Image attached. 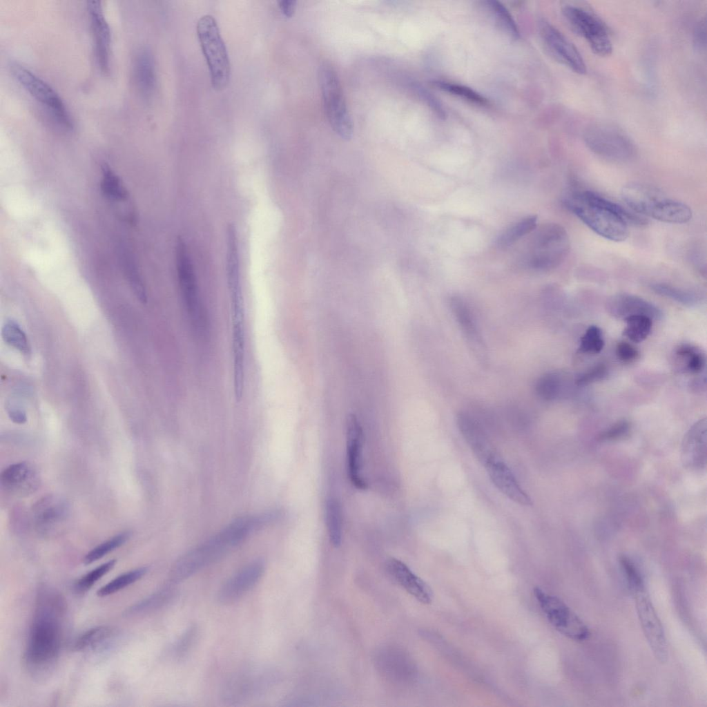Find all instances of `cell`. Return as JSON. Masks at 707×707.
I'll return each instance as SVG.
<instances>
[{"mask_svg": "<svg viewBox=\"0 0 707 707\" xmlns=\"http://www.w3.org/2000/svg\"><path fill=\"white\" fill-rule=\"evenodd\" d=\"M65 610V601L58 592L48 587L40 588L23 655L24 664L31 673L48 672L57 661Z\"/></svg>", "mask_w": 707, "mask_h": 707, "instance_id": "1", "label": "cell"}, {"mask_svg": "<svg viewBox=\"0 0 707 707\" xmlns=\"http://www.w3.org/2000/svg\"><path fill=\"white\" fill-rule=\"evenodd\" d=\"M563 203L590 229L606 239L624 241L628 236V224L641 226L644 217L629 211L617 203L591 191H574Z\"/></svg>", "mask_w": 707, "mask_h": 707, "instance_id": "2", "label": "cell"}, {"mask_svg": "<svg viewBox=\"0 0 707 707\" xmlns=\"http://www.w3.org/2000/svg\"><path fill=\"white\" fill-rule=\"evenodd\" d=\"M532 233L523 257L525 265L539 271L558 267L570 250V239L564 227L550 222L536 226Z\"/></svg>", "mask_w": 707, "mask_h": 707, "instance_id": "3", "label": "cell"}, {"mask_svg": "<svg viewBox=\"0 0 707 707\" xmlns=\"http://www.w3.org/2000/svg\"><path fill=\"white\" fill-rule=\"evenodd\" d=\"M197 35L209 69L212 86L215 90H222L230 80L231 64L215 19L210 14L201 17L197 23Z\"/></svg>", "mask_w": 707, "mask_h": 707, "instance_id": "4", "label": "cell"}, {"mask_svg": "<svg viewBox=\"0 0 707 707\" xmlns=\"http://www.w3.org/2000/svg\"><path fill=\"white\" fill-rule=\"evenodd\" d=\"M318 79L325 114L331 128L340 138L349 140L354 133L352 119L338 74L330 63L324 61L320 64Z\"/></svg>", "mask_w": 707, "mask_h": 707, "instance_id": "5", "label": "cell"}, {"mask_svg": "<svg viewBox=\"0 0 707 707\" xmlns=\"http://www.w3.org/2000/svg\"><path fill=\"white\" fill-rule=\"evenodd\" d=\"M234 546L233 541L223 529L211 539L186 552L175 562L169 573L171 583L176 584L188 579L221 558Z\"/></svg>", "mask_w": 707, "mask_h": 707, "instance_id": "6", "label": "cell"}, {"mask_svg": "<svg viewBox=\"0 0 707 707\" xmlns=\"http://www.w3.org/2000/svg\"><path fill=\"white\" fill-rule=\"evenodd\" d=\"M583 140L592 152L612 162H628L636 153L634 142L629 136L610 124H591L583 133Z\"/></svg>", "mask_w": 707, "mask_h": 707, "instance_id": "7", "label": "cell"}, {"mask_svg": "<svg viewBox=\"0 0 707 707\" xmlns=\"http://www.w3.org/2000/svg\"><path fill=\"white\" fill-rule=\"evenodd\" d=\"M561 12L570 28L588 42L592 52L601 57L612 52L608 30L603 21L590 10L576 4H566Z\"/></svg>", "mask_w": 707, "mask_h": 707, "instance_id": "8", "label": "cell"}, {"mask_svg": "<svg viewBox=\"0 0 707 707\" xmlns=\"http://www.w3.org/2000/svg\"><path fill=\"white\" fill-rule=\"evenodd\" d=\"M274 672L264 666H250L232 674L221 690L222 699L229 704H240L265 693L275 681Z\"/></svg>", "mask_w": 707, "mask_h": 707, "instance_id": "9", "label": "cell"}, {"mask_svg": "<svg viewBox=\"0 0 707 707\" xmlns=\"http://www.w3.org/2000/svg\"><path fill=\"white\" fill-rule=\"evenodd\" d=\"M10 70L19 84L48 110L59 125L68 130L72 129L73 121L65 104L48 83L18 63H12Z\"/></svg>", "mask_w": 707, "mask_h": 707, "instance_id": "10", "label": "cell"}, {"mask_svg": "<svg viewBox=\"0 0 707 707\" xmlns=\"http://www.w3.org/2000/svg\"><path fill=\"white\" fill-rule=\"evenodd\" d=\"M533 592L547 619L557 631L576 641L589 637L587 626L563 601L539 587L534 588Z\"/></svg>", "mask_w": 707, "mask_h": 707, "instance_id": "11", "label": "cell"}, {"mask_svg": "<svg viewBox=\"0 0 707 707\" xmlns=\"http://www.w3.org/2000/svg\"><path fill=\"white\" fill-rule=\"evenodd\" d=\"M632 595L642 630L654 656L659 662H666L668 650L665 633L646 589Z\"/></svg>", "mask_w": 707, "mask_h": 707, "instance_id": "12", "label": "cell"}, {"mask_svg": "<svg viewBox=\"0 0 707 707\" xmlns=\"http://www.w3.org/2000/svg\"><path fill=\"white\" fill-rule=\"evenodd\" d=\"M539 34L548 53L558 62L579 75L586 72V65L575 46L556 27L545 20L539 23Z\"/></svg>", "mask_w": 707, "mask_h": 707, "instance_id": "13", "label": "cell"}, {"mask_svg": "<svg viewBox=\"0 0 707 707\" xmlns=\"http://www.w3.org/2000/svg\"><path fill=\"white\" fill-rule=\"evenodd\" d=\"M35 528L43 535L57 532L68 519L70 508L68 502L57 495H47L32 507Z\"/></svg>", "mask_w": 707, "mask_h": 707, "instance_id": "14", "label": "cell"}, {"mask_svg": "<svg viewBox=\"0 0 707 707\" xmlns=\"http://www.w3.org/2000/svg\"><path fill=\"white\" fill-rule=\"evenodd\" d=\"M175 258L179 286L184 303L189 316L196 320L200 311L196 279L186 244L180 237L176 243Z\"/></svg>", "mask_w": 707, "mask_h": 707, "instance_id": "15", "label": "cell"}, {"mask_svg": "<svg viewBox=\"0 0 707 707\" xmlns=\"http://www.w3.org/2000/svg\"><path fill=\"white\" fill-rule=\"evenodd\" d=\"M264 570L265 565L262 561H255L245 565L220 587L217 597L218 601L229 604L238 601L258 583Z\"/></svg>", "mask_w": 707, "mask_h": 707, "instance_id": "16", "label": "cell"}, {"mask_svg": "<svg viewBox=\"0 0 707 707\" xmlns=\"http://www.w3.org/2000/svg\"><path fill=\"white\" fill-rule=\"evenodd\" d=\"M456 423L461 435L483 466L498 456L482 427L472 416L460 411L456 416Z\"/></svg>", "mask_w": 707, "mask_h": 707, "instance_id": "17", "label": "cell"}, {"mask_svg": "<svg viewBox=\"0 0 707 707\" xmlns=\"http://www.w3.org/2000/svg\"><path fill=\"white\" fill-rule=\"evenodd\" d=\"M484 467L494 485L510 500L521 505L528 506L532 504L530 496L499 455L490 461Z\"/></svg>", "mask_w": 707, "mask_h": 707, "instance_id": "18", "label": "cell"}, {"mask_svg": "<svg viewBox=\"0 0 707 707\" xmlns=\"http://www.w3.org/2000/svg\"><path fill=\"white\" fill-rule=\"evenodd\" d=\"M87 8L95 40L97 62L103 72L110 68L111 33L99 1H89Z\"/></svg>", "mask_w": 707, "mask_h": 707, "instance_id": "19", "label": "cell"}, {"mask_svg": "<svg viewBox=\"0 0 707 707\" xmlns=\"http://www.w3.org/2000/svg\"><path fill=\"white\" fill-rule=\"evenodd\" d=\"M2 486L18 496H28L39 487L40 480L36 469L29 463L20 462L5 469L1 474Z\"/></svg>", "mask_w": 707, "mask_h": 707, "instance_id": "20", "label": "cell"}, {"mask_svg": "<svg viewBox=\"0 0 707 707\" xmlns=\"http://www.w3.org/2000/svg\"><path fill=\"white\" fill-rule=\"evenodd\" d=\"M385 568L390 578L407 592L424 604L432 601V592L429 585L416 575L401 561L391 558L387 561Z\"/></svg>", "mask_w": 707, "mask_h": 707, "instance_id": "21", "label": "cell"}, {"mask_svg": "<svg viewBox=\"0 0 707 707\" xmlns=\"http://www.w3.org/2000/svg\"><path fill=\"white\" fill-rule=\"evenodd\" d=\"M362 443V427L356 416L350 414L347 419V468L351 483L359 490L367 488L361 475Z\"/></svg>", "mask_w": 707, "mask_h": 707, "instance_id": "22", "label": "cell"}, {"mask_svg": "<svg viewBox=\"0 0 707 707\" xmlns=\"http://www.w3.org/2000/svg\"><path fill=\"white\" fill-rule=\"evenodd\" d=\"M608 312L612 316L625 319L635 315H644L651 319H659L661 311L652 303L635 295L622 293L610 297L606 304Z\"/></svg>", "mask_w": 707, "mask_h": 707, "instance_id": "23", "label": "cell"}, {"mask_svg": "<svg viewBox=\"0 0 707 707\" xmlns=\"http://www.w3.org/2000/svg\"><path fill=\"white\" fill-rule=\"evenodd\" d=\"M684 464L694 469L705 467L706 463V420L701 419L689 429L682 445Z\"/></svg>", "mask_w": 707, "mask_h": 707, "instance_id": "24", "label": "cell"}, {"mask_svg": "<svg viewBox=\"0 0 707 707\" xmlns=\"http://www.w3.org/2000/svg\"><path fill=\"white\" fill-rule=\"evenodd\" d=\"M664 197L657 188L640 183H630L621 190V197L632 211L649 217L655 205Z\"/></svg>", "mask_w": 707, "mask_h": 707, "instance_id": "25", "label": "cell"}, {"mask_svg": "<svg viewBox=\"0 0 707 707\" xmlns=\"http://www.w3.org/2000/svg\"><path fill=\"white\" fill-rule=\"evenodd\" d=\"M452 313L461 327L474 351L483 360L484 345L478 330L474 316L467 303L459 296H454L449 300Z\"/></svg>", "mask_w": 707, "mask_h": 707, "instance_id": "26", "label": "cell"}, {"mask_svg": "<svg viewBox=\"0 0 707 707\" xmlns=\"http://www.w3.org/2000/svg\"><path fill=\"white\" fill-rule=\"evenodd\" d=\"M134 71L140 93L144 97H150L155 90L156 77L153 57L148 49L139 51L135 60Z\"/></svg>", "mask_w": 707, "mask_h": 707, "instance_id": "27", "label": "cell"}, {"mask_svg": "<svg viewBox=\"0 0 707 707\" xmlns=\"http://www.w3.org/2000/svg\"><path fill=\"white\" fill-rule=\"evenodd\" d=\"M650 217L662 222L683 224L692 217V211L686 204L664 197L653 207Z\"/></svg>", "mask_w": 707, "mask_h": 707, "instance_id": "28", "label": "cell"}, {"mask_svg": "<svg viewBox=\"0 0 707 707\" xmlns=\"http://www.w3.org/2000/svg\"><path fill=\"white\" fill-rule=\"evenodd\" d=\"M676 364L685 373L698 374L706 367V355L703 351L690 344L679 345L674 352Z\"/></svg>", "mask_w": 707, "mask_h": 707, "instance_id": "29", "label": "cell"}, {"mask_svg": "<svg viewBox=\"0 0 707 707\" xmlns=\"http://www.w3.org/2000/svg\"><path fill=\"white\" fill-rule=\"evenodd\" d=\"M483 6L494 24L503 33L513 39L520 38L517 24L508 10L501 2L495 0L484 1Z\"/></svg>", "mask_w": 707, "mask_h": 707, "instance_id": "30", "label": "cell"}, {"mask_svg": "<svg viewBox=\"0 0 707 707\" xmlns=\"http://www.w3.org/2000/svg\"><path fill=\"white\" fill-rule=\"evenodd\" d=\"M536 226L537 217L526 216L506 228L498 235L496 244L500 248H507L531 233Z\"/></svg>", "mask_w": 707, "mask_h": 707, "instance_id": "31", "label": "cell"}, {"mask_svg": "<svg viewBox=\"0 0 707 707\" xmlns=\"http://www.w3.org/2000/svg\"><path fill=\"white\" fill-rule=\"evenodd\" d=\"M650 289L661 296L671 299L686 306H695L701 300V295L695 291L685 289L664 282H655L650 285Z\"/></svg>", "mask_w": 707, "mask_h": 707, "instance_id": "32", "label": "cell"}, {"mask_svg": "<svg viewBox=\"0 0 707 707\" xmlns=\"http://www.w3.org/2000/svg\"><path fill=\"white\" fill-rule=\"evenodd\" d=\"M325 516L330 541L333 545L338 547L342 541V514L336 498H330L327 501Z\"/></svg>", "mask_w": 707, "mask_h": 707, "instance_id": "33", "label": "cell"}, {"mask_svg": "<svg viewBox=\"0 0 707 707\" xmlns=\"http://www.w3.org/2000/svg\"><path fill=\"white\" fill-rule=\"evenodd\" d=\"M563 387V378L561 375L550 372L543 375L537 380L535 390L541 399L551 401L560 397Z\"/></svg>", "mask_w": 707, "mask_h": 707, "instance_id": "34", "label": "cell"}, {"mask_svg": "<svg viewBox=\"0 0 707 707\" xmlns=\"http://www.w3.org/2000/svg\"><path fill=\"white\" fill-rule=\"evenodd\" d=\"M102 180L101 188L104 193L110 200L125 201L128 193L119 177L106 164L101 166Z\"/></svg>", "mask_w": 707, "mask_h": 707, "instance_id": "35", "label": "cell"}, {"mask_svg": "<svg viewBox=\"0 0 707 707\" xmlns=\"http://www.w3.org/2000/svg\"><path fill=\"white\" fill-rule=\"evenodd\" d=\"M1 334L3 340L10 347L26 356L30 354L31 347L27 336L17 322L7 320L2 327Z\"/></svg>", "mask_w": 707, "mask_h": 707, "instance_id": "36", "label": "cell"}, {"mask_svg": "<svg viewBox=\"0 0 707 707\" xmlns=\"http://www.w3.org/2000/svg\"><path fill=\"white\" fill-rule=\"evenodd\" d=\"M626 326L623 335L632 342L639 343L647 338L652 328V319L644 315H635L626 318Z\"/></svg>", "mask_w": 707, "mask_h": 707, "instance_id": "37", "label": "cell"}, {"mask_svg": "<svg viewBox=\"0 0 707 707\" xmlns=\"http://www.w3.org/2000/svg\"><path fill=\"white\" fill-rule=\"evenodd\" d=\"M173 584L158 590L143 601L139 602L130 609V613H138L151 611L164 606L172 601L175 596L176 590Z\"/></svg>", "mask_w": 707, "mask_h": 707, "instance_id": "38", "label": "cell"}, {"mask_svg": "<svg viewBox=\"0 0 707 707\" xmlns=\"http://www.w3.org/2000/svg\"><path fill=\"white\" fill-rule=\"evenodd\" d=\"M122 258L124 272L130 287L137 299L142 303H146L147 302L146 289L133 258L126 251H123Z\"/></svg>", "mask_w": 707, "mask_h": 707, "instance_id": "39", "label": "cell"}, {"mask_svg": "<svg viewBox=\"0 0 707 707\" xmlns=\"http://www.w3.org/2000/svg\"><path fill=\"white\" fill-rule=\"evenodd\" d=\"M146 572V568H139L123 573L99 588L97 594L103 597L115 593L140 579Z\"/></svg>", "mask_w": 707, "mask_h": 707, "instance_id": "40", "label": "cell"}, {"mask_svg": "<svg viewBox=\"0 0 707 707\" xmlns=\"http://www.w3.org/2000/svg\"><path fill=\"white\" fill-rule=\"evenodd\" d=\"M432 84L443 92L457 96L472 103L482 106L487 104V101L484 97L463 85L443 80L433 81Z\"/></svg>", "mask_w": 707, "mask_h": 707, "instance_id": "41", "label": "cell"}, {"mask_svg": "<svg viewBox=\"0 0 707 707\" xmlns=\"http://www.w3.org/2000/svg\"><path fill=\"white\" fill-rule=\"evenodd\" d=\"M112 632L110 627L106 626L90 628L77 639L73 644V649L76 651H81L93 648L107 640L111 636Z\"/></svg>", "mask_w": 707, "mask_h": 707, "instance_id": "42", "label": "cell"}, {"mask_svg": "<svg viewBox=\"0 0 707 707\" xmlns=\"http://www.w3.org/2000/svg\"><path fill=\"white\" fill-rule=\"evenodd\" d=\"M130 536L129 532H122L99 544L84 556V563L90 564L101 559L109 552L125 543Z\"/></svg>", "mask_w": 707, "mask_h": 707, "instance_id": "43", "label": "cell"}, {"mask_svg": "<svg viewBox=\"0 0 707 707\" xmlns=\"http://www.w3.org/2000/svg\"><path fill=\"white\" fill-rule=\"evenodd\" d=\"M619 563L631 594L646 588L644 579L639 569L629 557L624 555L620 556Z\"/></svg>", "mask_w": 707, "mask_h": 707, "instance_id": "44", "label": "cell"}, {"mask_svg": "<svg viewBox=\"0 0 707 707\" xmlns=\"http://www.w3.org/2000/svg\"><path fill=\"white\" fill-rule=\"evenodd\" d=\"M604 347L601 329L596 325H590L580 339L578 351L582 354H596L601 352Z\"/></svg>", "mask_w": 707, "mask_h": 707, "instance_id": "45", "label": "cell"}, {"mask_svg": "<svg viewBox=\"0 0 707 707\" xmlns=\"http://www.w3.org/2000/svg\"><path fill=\"white\" fill-rule=\"evenodd\" d=\"M116 562L115 559H111L79 578L75 583V591L84 593L89 590L97 581L113 568Z\"/></svg>", "mask_w": 707, "mask_h": 707, "instance_id": "46", "label": "cell"}, {"mask_svg": "<svg viewBox=\"0 0 707 707\" xmlns=\"http://www.w3.org/2000/svg\"><path fill=\"white\" fill-rule=\"evenodd\" d=\"M198 635L197 627L190 626L176 641L173 652L177 658L183 657L194 645Z\"/></svg>", "mask_w": 707, "mask_h": 707, "instance_id": "47", "label": "cell"}, {"mask_svg": "<svg viewBox=\"0 0 707 707\" xmlns=\"http://www.w3.org/2000/svg\"><path fill=\"white\" fill-rule=\"evenodd\" d=\"M608 371L606 365L602 363L596 365L579 376L576 379V385L578 386H586L602 380L607 377Z\"/></svg>", "mask_w": 707, "mask_h": 707, "instance_id": "48", "label": "cell"}, {"mask_svg": "<svg viewBox=\"0 0 707 707\" xmlns=\"http://www.w3.org/2000/svg\"><path fill=\"white\" fill-rule=\"evenodd\" d=\"M630 428V425L628 420H620L600 434L599 439L601 440H611L619 438L627 434Z\"/></svg>", "mask_w": 707, "mask_h": 707, "instance_id": "49", "label": "cell"}, {"mask_svg": "<svg viewBox=\"0 0 707 707\" xmlns=\"http://www.w3.org/2000/svg\"><path fill=\"white\" fill-rule=\"evenodd\" d=\"M618 359L623 362H630L638 358L639 353L631 344L621 341L617 343L615 349Z\"/></svg>", "mask_w": 707, "mask_h": 707, "instance_id": "50", "label": "cell"}, {"mask_svg": "<svg viewBox=\"0 0 707 707\" xmlns=\"http://www.w3.org/2000/svg\"><path fill=\"white\" fill-rule=\"evenodd\" d=\"M414 88H415L417 95H418L420 98H422L429 106H431L432 109L434 110L438 113V115L441 117L444 116V113L442 106L427 90H426L424 88L421 87L419 85H415Z\"/></svg>", "mask_w": 707, "mask_h": 707, "instance_id": "51", "label": "cell"}, {"mask_svg": "<svg viewBox=\"0 0 707 707\" xmlns=\"http://www.w3.org/2000/svg\"><path fill=\"white\" fill-rule=\"evenodd\" d=\"M693 42L695 48L704 50L706 43V21H700L695 27L693 32Z\"/></svg>", "mask_w": 707, "mask_h": 707, "instance_id": "52", "label": "cell"}, {"mask_svg": "<svg viewBox=\"0 0 707 707\" xmlns=\"http://www.w3.org/2000/svg\"><path fill=\"white\" fill-rule=\"evenodd\" d=\"M8 413L10 418L15 423L22 424L27 420L26 412L18 405H10L8 408Z\"/></svg>", "mask_w": 707, "mask_h": 707, "instance_id": "53", "label": "cell"}, {"mask_svg": "<svg viewBox=\"0 0 707 707\" xmlns=\"http://www.w3.org/2000/svg\"><path fill=\"white\" fill-rule=\"evenodd\" d=\"M296 1L294 0H281L278 1L279 8L286 17H291L295 12Z\"/></svg>", "mask_w": 707, "mask_h": 707, "instance_id": "54", "label": "cell"}, {"mask_svg": "<svg viewBox=\"0 0 707 707\" xmlns=\"http://www.w3.org/2000/svg\"><path fill=\"white\" fill-rule=\"evenodd\" d=\"M706 374L704 373V375L700 376L697 377V378H695L692 381V382L690 384L691 389L693 391H695V392L696 391H702L703 390H706Z\"/></svg>", "mask_w": 707, "mask_h": 707, "instance_id": "55", "label": "cell"}]
</instances>
